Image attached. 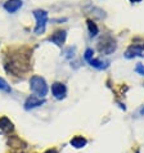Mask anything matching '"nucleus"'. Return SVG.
I'll use <instances>...</instances> for the list:
<instances>
[{
  "label": "nucleus",
  "instance_id": "nucleus-2",
  "mask_svg": "<svg viewBox=\"0 0 144 153\" xmlns=\"http://www.w3.org/2000/svg\"><path fill=\"white\" fill-rule=\"evenodd\" d=\"M30 89H31V91L36 97H40V98H44L48 94V90H49L45 79L37 75L32 76L31 80H30Z\"/></svg>",
  "mask_w": 144,
  "mask_h": 153
},
{
  "label": "nucleus",
  "instance_id": "nucleus-10",
  "mask_svg": "<svg viewBox=\"0 0 144 153\" xmlns=\"http://www.w3.org/2000/svg\"><path fill=\"white\" fill-rule=\"evenodd\" d=\"M13 130H14L13 122H12L7 116H3L1 118H0V131L8 134V133H12Z\"/></svg>",
  "mask_w": 144,
  "mask_h": 153
},
{
  "label": "nucleus",
  "instance_id": "nucleus-13",
  "mask_svg": "<svg viewBox=\"0 0 144 153\" xmlns=\"http://www.w3.org/2000/svg\"><path fill=\"white\" fill-rule=\"evenodd\" d=\"M86 23H88V28H89V33H90V36L95 37L99 33V28H98V26H96V23L94 22V21H91V19H88Z\"/></svg>",
  "mask_w": 144,
  "mask_h": 153
},
{
  "label": "nucleus",
  "instance_id": "nucleus-18",
  "mask_svg": "<svg viewBox=\"0 0 144 153\" xmlns=\"http://www.w3.org/2000/svg\"><path fill=\"white\" fill-rule=\"evenodd\" d=\"M45 153H58V151L57 149H48Z\"/></svg>",
  "mask_w": 144,
  "mask_h": 153
},
{
  "label": "nucleus",
  "instance_id": "nucleus-17",
  "mask_svg": "<svg viewBox=\"0 0 144 153\" xmlns=\"http://www.w3.org/2000/svg\"><path fill=\"white\" fill-rule=\"evenodd\" d=\"M135 71H137L138 74H140L142 76H144V65H142V63H138L137 67H135Z\"/></svg>",
  "mask_w": 144,
  "mask_h": 153
},
{
  "label": "nucleus",
  "instance_id": "nucleus-12",
  "mask_svg": "<svg viewBox=\"0 0 144 153\" xmlns=\"http://www.w3.org/2000/svg\"><path fill=\"white\" fill-rule=\"evenodd\" d=\"M89 63H90L91 67H94L96 70H105L109 66L108 62H103V61H100V59H95V58H93Z\"/></svg>",
  "mask_w": 144,
  "mask_h": 153
},
{
  "label": "nucleus",
  "instance_id": "nucleus-5",
  "mask_svg": "<svg viewBox=\"0 0 144 153\" xmlns=\"http://www.w3.org/2000/svg\"><path fill=\"white\" fill-rule=\"evenodd\" d=\"M67 39V31L66 30H57L54 33H52V36L48 39V41H50L52 44L57 45V46H63V44L66 42Z\"/></svg>",
  "mask_w": 144,
  "mask_h": 153
},
{
  "label": "nucleus",
  "instance_id": "nucleus-9",
  "mask_svg": "<svg viewBox=\"0 0 144 153\" xmlns=\"http://www.w3.org/2000/svg\"><path fill=\"white\" fill-rule=\"evenodd\" d=\"M144 56V46H140V45H133L126 50L125 53V57L128 59H131V58H135V57H142Z\"/></svg>",
  "mask_w": 144,
  "mask_h": 153
},
{
  "label": "nucleus",
  "instance_id": "nucleus-3",
  "mask_svg": "<svg viewBox=\"0 0 144 153\" xmlns=\"http://www.w3.org/2000/svg\"><path fill=\"white\" fill-rule=\"evenodd\" d=\"M32 13L33 17L36 18V26L33 31H35L36 35H41V33H44L46 23H48V12L44 9H35Z\"/></svg>",
  "mask_w": 144,
  "mask_h": 153
},
{
  "label": "nucleus",
  "instance_id": "nucleus-4",
  "mask_svg": "<svg viewBox=\"0 0 144 153\" xmlns=\"http://www.w3.org/2000/svg\"><path fill=\"white\" fill-rule=\"evenodd\" d=\"M116 49H117V41L112 36H104L98 42V50L102 54H105V56L112 54Z\"/></svg>",
  "mask_w": 144,
  "mask_h": 153
},
{
  "label": "nucleus",
  "instance_id": "nucleus-16",
  "mask_svg": "<svg viewBox=\"0 0 144 153\" xmlns=\"http://www.w3.org/2000/svg\"><path fill=\"white\" fill-rule=\"evenodd\" d=\"M75 52H76V48H75V46H70V48L65 52V57H66V58H72V57L75 56Z\"/></svg>",
  "mask_w": 144,
  "mask_h": 153
},
{
  "label": "nucleus",
  "instance_id": "nucleus-14",
  "mask_svg": "<svg viewBox=\"0 0 144 153\" xmlns=\"http://www.w3.org/2000/svg\"><path fill=\"white\" fill-rule=\"evenodd\" d=\"M0 90H3V91H5V93H10L12 91V89H10V85L8 84L5 80L0 77Z\"/></svg>",
  "mask_w": 144,
  "mask_h": 153
},
{
  "label": "nucleus",
  "instance_id": "nucleus-15",
  "mask_svg": "<svg viewBox=\"0 0 144 153\" xmlns=\"http://www.w3.org/2000/svg\"><path fill=\"white\" fill-rule=\"evenodd\" d=\"M93 58H94V50L90 49V48L86 49L85 50V54H84V59H85L86 62H90Z\"/></svg>",
  "mask_w": 144,
  "mask_h": 153
},
{
  "label": "nucleus",
  "instance_id": "nucleus-7",
  "mask_svg": "<svg viewBox=\"0 0 144 153\" xmlns=\"http://www.w3.org/2000/svg\"><path fill=\"white\" fill-rule=\"evenodd\" d=\"M45 103V99L44 98H40V97H36V95H31L28 97L26 102H24V109L26 111H30V109H33V108H37L40 105H43Z\"/></svg>",
  "mask_w": 144,
  "mask_h": 153
},
{
  "label": "nucleus",
  "instance_id": "nucleus-20",
  "mask_svg": "<svg viewBox=\"0 0 144 153\" xmlns=\"http://www.w3.org/2000/svg\"><path fill=\"white\" fill-rule=\"evenodd\" d=\"M133 3H138V1H142V0H131Z\"/></svg>",
  "mask_w": 144,
  "mask_h": 153
},
{
  "label": "nucleus",
  "instance_id": "nucleus-8",
  "mask_svg": "<svg viewBox=\"0 0 144 153\" xmlns=\"http://www.w3.org/2000/svg\"><path fill=\"white\" fill-rule=\"evenodd\" d=\"M22 5H23L22 0H7L4 3V9L8 13H16L17 10H19L22 8Z\"/></svg>",
  "mask_w": 144,
  "mask_h": 153
},
{
  "label": "nucleus",
  "instance_id": "nucleus-11",
  "mask_svg": "<svg viewBox=\"0 0 144 153\" xmlns=\"http://www.w3.org/2000/svg\"><path fill=\"white\" fill-rule=\"evenodd\" d=\"M86 143H88V140L84 137H81V135H76V137L72 138L71 142H70L71 146L73 148H76V149H81V148H84L86 146Z\"/></svg>",
  "mask_w": 144,
  "mask_h": 153
},
{
  "label": "nucleus",
  "instance_id": "nucleus-1",
  "mask_svg": "<svg viewBox=\"0 0 144 153\" xmlns=\"http://www.w3.org/2000/svg\"><path fill=\"white\" fill-rule=\"evenodd\" d=\"M30 57H31V50L26 46L22 48H16L10 50V54H7L4 67L5 71L9 72L13 76L23 77L24 74L30 70Z\"/></svg>",
  "mask_w": 144,
  "mask_h": 153
},
{
  "label": "nucleus",
  "instance_id": "nucleus-19",
  "mask_svg": "<svg viewBox=\"0 0 144 153\" xmlns=\"http://www.w3.org/2000/svg\"><path fill=\"white\" fill-rule=\"evenodd\" d=\"M139 112H140V114H142V116H144V105H143V107L140 108V111H139Z\"/></svg>",
  "mask_w": 144,
  "mask_h": 153
},
{
  "label": "nucleus",
  "instance_id": "nucleus-6",
  "mask_svg": "<svg viewBox=\"0 0 144 153\" xmlns=\"http://www.w3.org/2000/svg\"><path fill=\"white\" fill-rule=\"evenodd\" d=\"M52 94L58 100L65 99L67 95V86L63 82H58V81L52 84Z\"/></svg>",
  "mask_w": 144,
  "mask_h": 153
}]
</instances>
